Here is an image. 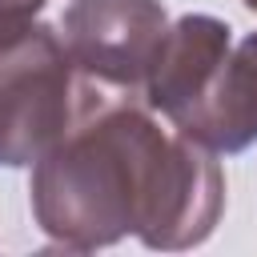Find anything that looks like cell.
<instances>
[{
	"label": "cell",
	"mask_w": 257,
	"mask_h": 257,
	"mask_svg": "<svg viewBox=\"0 0 257 257\" xmlns=\"http://www.w3.org/2000/svg\"><path fill=\"white\" fill-rule=\"evenodd\" d=\"M245 8H249V12H257V0H245Z\"/></svg>",
	"instance_id": "cell-7"
},
{
	"label": "cell",
	"mask_w": 257,
	"mask_h": 257,
	"mask_svg": "<svg viewBox=\"0 0 257 257\" xmlns=\"http://www.w3.org/2000/svg\"><path fill=\"white\" fill-rule=\"evenodd\" d=\"M28 193L52 249L92 253L137 237L173 253L217 229L225 173L217 153L161 128L145 96L92 84L72 128L32 165Z\"/></svg>",
	"instance_id": "cell-1"
},
{
	"label": "cell",
	"mask_w": 257,
	"mask_h": 257,
	"mask_svg": "<svg viewBox=\"0 0 257 257\" xmlns=\"http://www.w3.org/2000/svg\"><path fill=\"white\" fill-rule=\"evenodd\" d=\"M233 48V28L209 12H185L169 24L161 52L145 80V104L161 112L177 133L189 128L197 116L221 60Z\"/></svg>",
	"instance_id": "cell-4"
},
{
	"label": "cell",
	"mask_w": 257,
	"mask_h": 257,
	"mask_svg": "<svg viewBox=\"0 0 257 257\" xmlns=\"http://www.w3.org/2000/svg\"><path fill=\"white\" fill-rule=\"evenodd\" d=\"M44 8V0H0V32L4 28H16V24H28L36 20Z\"/></svg>",
	"instance_id": "cell-6"
},
{
	"label": "cell",
	"mask_w": 257,
	"mask_h": 257,
	"mask_svg": "<svg viewBox=\"0 0 257 257\" xmlns=\"http://www.w3.org/2000/svg\"><path fill=\"white\" fill-rule=\"evenodd\" d=\"M169 32L161 0H68L60 36L76 68L112 92L145 96L149 68Z\"/></svg>",
	"instance_id": "cell-3"
},
{
	"label": "cell",
	"mask_w": 257,
	"mask_h": 257,
	"mask_svg": "<svg viewBox=\"0 0 257 257\" xmlns=\"http://www.w3.org/2000/svg\"><path fill=\"white\" fill-rule=\"evenodd\" d=\"M92 80L76 68L64 36L28 20L0 32V165H36L76 120Z\"/></svg>",
	"instance_id": "cell-2"
},
{
	"label": "cell",
	"mask_w": 257,
	"mask_h": 257,
	"mask_svg": "<svg viewBox=\"0 0 257 257\" xmlns=\"http://www.w3.org/2000/svg\"><path fill=\"white\" fill-rule=\"evenodd\" d=\"M185 137L217 157H233L257 145V32L229 48Z\"/></svg>",
	"instance_id": "cell-5"
}]
</instances>
